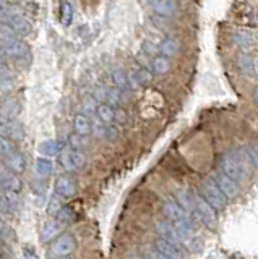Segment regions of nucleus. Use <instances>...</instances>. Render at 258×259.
I'll return each instance as SVG.
<instances>
[{"label": "nucleus", "mask_w": 258, "mask_h": 259, "mask_svg": "<svg viewBox=\"0 0 258 259\" xmlns=\"http://www.w3.org/2000/svg\"><path fill=\"white\" fill-rule=\"evenodd\" d=\"M164 214L166 217L169 219V224H172V225H182V227H187L189 230H195V221L185 212V210L177 204L175 199H167L164 202Z\"/></svg>", "instance_id": "nucleus-1"}, {"label": "nucleus", "mask_w": 258, "mask_h": 259, "mask_svg": "<svg viewBox=\"0 0 258 259\" xmlns=\"http://www.w3.org/2000/svg\"><path fill=\"white\" fill-rule=\"evenodd\" d=\"M201 194H203V198L214 207V210H224L226 206H228V198H226V194L219 190V186L216 185V182L213 178H206L201 183Z\"/></svg>", "instance_id": "nucleus-2"}, {"label": "nucleus", "mask_w": 258, "mask_h": 259, "mask_svg": "<svg viewBox=\"0 0 258 259\" xmlns=\"http://www.w3.org/2000/svg\"><path fill=\"white\" fill-rule=\"evenodd\" d=\"M77 248V240L71 233H62L59 235L52 246L49 249V257L51 259H63L70 256Z\"/></svg>", "instance_id": "nucleus-3"}, {"label": "nucleus", "mask_w": 258, "mask_h": 259, "mask_svg": "<svg viewBox=\"0 0 258 259\" xmlns=\"http://www.w3.org/2000/svg\"><path fill=\"white\" fill-rule=\"evenodd\" d=\"M195 201V219L200 222H203L209 229H216L217 225V214L214 207L203 196H193Z\"/></svg>", "instance_id": "nucleus-4"}, {"label": "nucleus", "mask_w": 258, "mask_h": 259, "mask_svg": "<svg viewBox=\"0 0 258 259\" xmlns=\"http://www.w3.org/2000/svg\"><path fill=\"white\" fill-rule=\"evenodd\" d=\"M29 52V47L25 40L13 39L7 42H0V59H10V60H21L25 59Z\"/></svg>", "instance_id": "nucleus-5"}, {"label": "nucleus", "mask_w": 258, "mask_h": 259, "mask_svg": "<svg viewBox=\"0 0 258 259\" xmlns=\"http://www.w3.org/2000/svg\"><path fill=\"white\" fill-rule=\"evenodd\" d=\"M60 162L67 172H78L86 165V156L82 149H63L60 152Z\"/></svg>", "instance_id": "nucleus-6"}, {"label": "nucleus", "mask_w": 258, "mask_h": 259, "mask_svg": "<svg viewBox=\"0 0 258 259\" xmlns=\"http://www.w3.org/2000/svg\"><path fill=\"white\" fill-rule=\"evenodd\" d=\"M0 190L15 194H18L23 190V183L18 178V175L12 172L5 164H0Z\"/></svg>", "instance_id": "nucleus-7"}, {"label": "nucleus", "mask_w": 258, "mask_h": 259, "mask_svg": "<svg viewBox=\"0 0 258 259\" xmlns=\"http://www.w3.org/2000/svg\"><path fill=\"white\" fill-rule=\"evenodd\" d=\"M221 172L226 174L229 178H232L234 182H237L239 185L245 180V174L242 172L239 162L236 160L234 154H231V152L224 154L223 159H221Z\"/></svg>", "instance_id": "nucleus-8"}, {"label": "nucleus", "mask_w": 258, "mask_h": 259, "mask_svg": "<svg viewBox=\"0 0 258 259\" xmlns=\"http://www.w3.org/2000/svg\"><path fill=\"white\" fill-rule=\"evenodd\" d=\"M0 136L9 138L12 141H23L25 130L18 121H15V118H7L0 115Z\"/></svg>", "instance_id": "nucleus-9"}, {"label": "nucleus", "mask_w": 258, "mask_h": 259, "mask_svg": "<svg viewBox=\"0 0 258 259\" xmlns=\"http://www.w3.org/2000/svg\"><path fill=\"white\" fill-rule=\"evenodd\" d=\"M155 248L161 254H164L169 259H187V253H185V246L180 243H171L163 238H158L155 241Z\"/></svg>", "instance_id": "nucleus-10"}, {"label": "nucleus", "mask_w": 258, "mask_h": 259, "mask_svg": "<svg viewBox=\"0 0 258 259\" xmlns=\"http://www.w3.org/2000/svg\"><path fill=\"white\" fill-rule=\"evenodd\" d=\"M77 182L68 175H62L55 180V194L62 199H71L77 194Z\"/></svg>", "instance_id": "nucleus-11"}, {"label": "nucleus", "mask_w": 258, "mask_h": 259, "mask_svg": "<svg viewBox=\"0 0 258 259\" xmlns=\"http://www.w3.org/2000/svg\"><path fill=\"white\" fill-rule=\"evenodd\" d=\"M213 180L216 182V185L219 186V190L226 194V198L228 199H232V198H236L237 194L240 193V186L237 182H234L232 178H229L226 174H223L221 170L219 172H216L214 178Z\"/></svg>", "instance_id": "nucleus-12"}, {"label": "nucleus", "mask_w": 258, "mask_h": 259, "mask_svg": "<svg viewBox=\"0 0 258 259\" xmlns=\"http://www.w3.org/2000/svg\"><path fill=\"white\" fill-rule=\"evenodd\" d=\"M151 8L163 18H172L179 12V4L177 0H151Z\"/></svg>", "instance_id": "nucleus-13"}, {"label": "nucleus", "mask_w": 258, "mask_h": 259, "mask_svg": "<svg viewBox=\"0 0 258 259\" xmlns=\"http://www.w3.org/2000/svg\"><path fill=\"white\" fill-rule=\"evenodd\" d=\"M193 196H195V194L185 188H180L175 191V202L193 219V221H197L195 219V201H193Z\"/></svg>", "instance_id": "nucleus-14"}, {"label": "nucleus", "mask_w": 258, "mask_h": 259, "mask_svg": "<svg viewBox=\"0 0 258 259\" xmlns=\"http://www.w3.org/2000/svg\"><path fill=\"white\" fill-rule=\"evenodd\" d=\"M232 40H234V44H236L240 51H244V52H248L250 49H253L255 44H256L255 34H253V32L247 31V29H239V31L234 32Z\"/></svg>", "instance_id": "nucleus-15"}, {"label": "nucleus", "mask_w": 258, "mask_h": 259, "mask_svg": "<svg viewBox=\"0 0 258 259\" xmlns=\"http://www.w3.org/2000/svg\"><path fill=\"white\" fill-rule=\"evenodd\" d=\"M237 68L245 78H256V60L248 52L237 57Z\"/></svg>", "instance_id": "nucleus-16"}, {"label": "nucleus", "mask_w": 258, "mask_h": 259, "mask_svg": "<svg viewBox=\"0 0 258 259\" xmlns=\"http://www.w3.org/2000/svg\"><path fill=\"white\" fill-rule=\"evenodd\" d=\"M63 148H65V144H63L62 141L44 140L38 144V152L44 157H54V156H59V154L63 151Z\"/></svg>", "instance_id": "nucleus-17"}, {"label": "nucleus", "mask_w": 258, "mask_h": 259, "mask_svg": "<svg viewBox=\"0 0 258 259\" xmlns=\"http://www.w3.org/2000/svg\"><path fill=\"white\" fill-rule=\"evenodd\" d=\"M9 24L10 26L18 32V36L20 37H23V36H28L29 32H31V29H33V26H31V21L28 20V16L23 13V12H20L18 15H15L13 18L9 21Z\"/></svg>", "instance_id": "nucleus-18"}, {"label": "nucleus", "mask_w": 258, "mask_h": 259, "mask_svg": "<svg viewBox=\"0 0 258 259\" xmlns=\"http://www.w3.org/2000/svg\"><path fill=\"white\" fill-rule=\"evenodd\" d=\"M4 162H5V165L9 167L12 172H15V174H23L26 170V159H25V156L17 149L15 152H12L10 156H7L5 159H4Z\"/></svg>", "instance_id": "nucleus-19"}, {"label": "nucleus", "mask_w": 258, "mask_h": 259, "mask_svg": "<svg viewBox=\"0 0 258 259\" xmlns=\"http://www.w3.org/2000/svg\"><path fill=\"white\" fill-rule=\"evenodd\" d=\"M156 49H158L159 55H164V57H167V59H172V57H175L180 52V44L177 42L174 37H164L156 46Z\"/></svg>", "instance_id": "nucleus-20"}, {"label": "nucleus", "mask_w": 258, "mask_h": 259, "mask_svg": "<svg viewBox=\"0 0 258 259\" xmlns=\"http://www.w3.org/2000/svg\"><path fill=\"white\" fill-rule=\"evenodd\" d=\"M13 86V73L4 59H0V91H9Z\"/></svg>", "instance_id": "nucleus-21"}, {"label": "nucleus", "mask_w": 258, "mask_h": 259, "mask_svg": "<svg viewBox=\"0 0 258 259\" xmlns=\"http://www.w3.org/2000/svg\"><path fill=\"white\" fill-rule=\"evenodd\" d=\"M73 128H75V133L80 136H88L93 132L91 121L85 115V113H77L75 118H73Z\"/></svg>", "instance_id": "nucleus-22"}, {"label": "nucleus", "mask_w": 258, "mask_h": 259, "mask_svg": "<svg viewBox=\"0 0 258 259\" xmlns=\"http://www.w3.org/2000/svg\"><path fill=\"white\" fill-rule=\"evenodd\" d=\"M34 172L38 177H41V178L51 177L54 172V162L49 157H44V156L38 157L34 160Z\"/></svg>", "instance_id": "nucleus-23"}, {"label": "nucleus", "mask_w": 258, "mask_h": 259, "mask_svg": "<svg viewBox=\"0 0 258 259\" xmlns=\"http://www.w3.org/2000/svg\"><path fill=\"white\" fill-rule=\"evenodd\" d=\"M62 230V225L59 221H49V222H46L44 227H43V230H41V241L43 243H47V241H51L54 240L57 235L60 233Z\"/></svg>", "instance_id": "nucleus-24"}, {"label": "nucleus", "mask_w": 258, "mask_h": 259, "mask_svg": "<svg viewBox=\"0 0 258 259\" xmlns=\"http://www.w3.org/2000/svg\"><path fill=\"white\" fill-rule=\"evenodd\" d=\"M151 67H153V71L156 73V75H167L169 71L172 68V63H171V59H167L164 55H155L151 60Z\"/></svg>", "instance_id": "nucleus-25"}, {"label": "nucleus", "mask_w": 258, "mask_h": 259, "mask_svg": "<svg viewBox=\"0 0 258 259\" xmlns=\"http://www.w3.org/2000/svg\"><path fill=\"white\" fill-rule=\"evenodd\" d=\"M18 112H20L18 101L13 99V97H9V99H5L0 104V115H4L7 118H15Z\"/></svg>", "instance_id": "nucleus-26"}, {"label": "nucleus", "mask_w": 258, "mask_h": 259, "mask_svg": "<svg viewBox=\"0 0 258 259\" xmlns=\"http://www.w3.org/2000/svg\"><path fill=\"white\" fill-rule=\"evenodd\" d=\"M21 10L18 7L9 4V0H0V21L9 23L15 15H18Z\"/></svg>", "instance_id": "nucleus-27"}, {"label": "nucleus", "mask_w": 258, "mask_h": 259, "mask_svg": "<svg viewBox=\"0 0 258 259\" xmlns=\"http://www.w3.org/2000/svg\"><path fill=\"white\" fill-rule=\"evenodd\" d=\"M96 113H98L99 120L102 121V123H112V121L116 120V110L112 105L102 102L99 104L98 107H96Z\"/></svg>", "instance_id": "nucleus-28"}, {"label": "nucleus", "mask_w": 258, "mask_h": 259, "mask_svg": "<svg viewBox=\"0 0 258 259\" xmlns=\"http://www.w3.org/2000/svg\"><path fill=\"white\" fill-rule=\"evenodd\" d=\"M60 20L63 26H70L71 21H73V7L68 0H62L60 4Z\"/></svg>", "instance_id": "nucleus-29"}, {"label": "nucleus", "mask_w": 258, "mask_h": 259, "mask_svg": "<svg viewBox=\"0 0 258 259\" xmlns=\"http://www.w3.org/2000/svg\"><path fill=\"white\" fill-rule=\"evenodd\" d=\"M112 81H114V86L120 91H127L130 89V84H128V76L124 70H114L112 71Z\"/></svg>", "instance_id": "nucleus-30"}, {"label": "nucleus", "mask_w": 258, "mask_h": 259, "mask_svg": "<svg viewBox=\"0 0 258 259\" xmlns=\"http://www.w3.org/2000/svg\"><path fill=\"white\" fill-rule=\"evenodd\" d=\"M13 39H20L18 32L9 23L0 21V42H7V40H13Z\"/></svg>", "instance_id": "nucleus-31"}, {"label": "nucleus", "mask_w": 258, "mask_h": 259, "mask_svg": "<svg viewBox=\"0 0 258 259\" xmlns=\"http://www.w3.org/2000/svg\"><path fill=\"white\" fill-rule=\"evenodd\" d=\"M55 217H57V221L60 224H71L77 221V214L73 212V209L68 206H62L59 212L55 214Z\"/></svg>", "instance_id": "nucleus-32"}, {"label": "nucleus", "mask_w": 258, "mask_h": 259, "mask_svg": "<svg viewBox=\"0 0 258 259\" xmlns=\"http://www.w3.org/2000/svg\"><path fill=\"white\" fill-rule=\"evenodd\" d=\"M15 151H17L15 141L9 140V138H5V136H0V157L5 159L7 156H10V154Z\"/></svg>", "instance_id": "nucleus-33"}, {"label": "nucleus", "mask_w": 258, "mask_h": 259, "mask_svg": "<svg viewBox=\"0 0 258 259\" xmlns=\"http://www.w3.org/2000/svg\"><path fill=\"white\" fill-rule=\"evenodd\" d=\"M60 207H62V202H60L59 196H55V198H52L49 201V206H47V214H49V215H55L60 210Z\"/></svg>", "instance_id": "nucleus-34"}, {"label": "nucleus", "mask_w": 258, "mask_h": 259, "mask_svg": "<svg viewBox=\"0 0 258 259\" xmlns=\"http://www.w3.org/2000/svg\"><path fill=\"white\" fill-rule=\"evenodd\" d=\"M143 51L150 54V55H156L158 54V49H156V44L150 42V40H144L143 42Z\"/></svg>", "instance_id": "nucleus-35"}, {"label": "nucleus", "mask_w": 258, "mask_h": 259, "mask_svg": "<svg viewBox=\"0 0 258 259\" xmlns=\"http://www.w3.org/2000/svg\"><path fill=\"white\" fill-rule=\"evenodd\" d=\"M10 210V206H9V201H7L5 196H0V215L7 214Z\"/></svg>", "instance_id": "nucleus-36"}, {"label": "nucleus", "mask_w": 258, "mask_h": 259, "mask_svg": "<svg viewBox=\"0 0 258 259\" xmlns=\"http://www.w3.org/2000/svg\"><path fill=\"white\" fill-rule=\"evenodd\" d=\"M150 259H169V257H166L164 254H161L159 251H151V253H150Z\"/></svg>", "instance_id": "nucleus-37"}, {"label": "nucleus", "mask_w": 258, "mask_h": 259, "mask_svg": "<svg viewBox=\"0 0 258 259\" xmlns=\"http://www.w3.org/2000/svg\"><path fill=\"white\" fill-rule=\"evenodd\" d=\"M132 259H141V257H136V256H135V257H132Z\"/></svg>", "instance_id": "nucleus-38"}]
</instances>
